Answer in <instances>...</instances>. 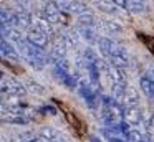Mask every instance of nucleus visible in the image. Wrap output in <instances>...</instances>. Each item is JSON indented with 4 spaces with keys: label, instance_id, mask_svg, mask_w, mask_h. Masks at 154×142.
<instances>
[{
    "label": "nucleus",
    "instance_id": "1",
    "mask_svg": "<svg viewBox=\"0 0 154 142\" xmlns=\"http://www.w3.org/2000/svg\"><path fill=\"white\" fill-rule=\"evenodd\" d=\"M98 50L104 58L109 61V65H114L118 68H126L129 65V55L121 45L113 41L111 38L100 36L98 40Z\"/></svg>",
    "mask_w": 154,
    "mask_h": 142
},
{
    "label": "nucleus",
    "instance_id": "2",
    "mask_svg": "<svg viewBox=\"0 0 154 142\" xmlns=\"http://www.w3.org/2000/svg\"><path fill=\"white\" fill-rule=\"evenodd\" d=\"M17 46H18V51H20L22 58L35 69H43L48 65V61H51L50 55L43 48L35 46L27 38H22L20 41H17Z\"/></svg>",
    "mask_w": 154,
    "mask_h": 142
},
{
    "label": "nucleus",
    "instance_id": "3",
    "mask_svg": "<svg viewBox=\"0 0 154 142\" xmlns=\"http://www.w3.org/2000/svg\"><path fill=\"white\" fill-rule=\"evenodd\" d=\"M101 119L106 125L111 129H116L118 125L123 122V106L116 101L114 98H108V96H101Z\"/></svg>",
    "mask_w": 154,
    "mask_h": 142
},
{
    "label": "nucleus",
    "instance_id": "4",
    "mask_svg": "<svg viewBox=\"0 0 154 142\" xmlns=\"http://www.w3.org/2000/svg\"><path fill=\"white\" fill-rule=\"evenodd\" d=\"M27 94V89L22 83H18L17 79L5 76V73L2 71V99H20Z\"/></svg>",
    "mask_w": 154,
    "mask_h": 142
},
{
    "label": "nucleus",
    "instance_id": "5",
    "mask_svg": "<svg viewBox=\"0 0 154 142\" xmlns=\"http://www.w3.org/2000/svg\"><path fill=\"white\" fill-rule=\"evenodd\" d=\"M40 17H42V18H45V20H48L51 25H53V23H65V22H66L65 12L57 5L55 0H50V2L45 3L43 8H42V12H40Z\"/></svg>",
    "mask_w": 154,
    "mask_h": 142
},
{
    "label": "nucleus",
    "instance_id": "6",
    "mask_svg": "<svg viewBox=\"0 0 154 142\" xmlns=\"http://www.w3.org/2000/svg\"><path fill=\"white\" fill-rule=\"evenodd\" d=\"M78 92L83 98L85 104L88 106L90 109H96L100 106V94H98V89L93 88L90 84V81H81L80 86H78Z\"/></svg>",
    "mask_w": 154,
    "mask_h": 142
},
{
    "label": "nucleus",
    "instance_id": "7",
    "mask_svg": "<svg viewBox=\"0 0 154 142\" xmlns=\"http://www.w3.org/2000/svg\"><path fill=\"white\" fill-rule=\"evenodd\" d=\"M12 26L17 30H30L33 26V17L27 10H12Z\"/></svg>",
    "mask_w": 154,
    "mask_h": 142
},
{
    "label": "nucleus",
    "instance_id": "8",
    "mask_svg": "<svg viewBox=\"0 0 154 142\" xmlns=\"http://www.w3.org/2000/svg\"><path fill=\"white\" fill-rule=\"evenodd\" d=\"M53 76L61 83V84H65L70 89H75V88L80 86V81H78L76 76H75L71 71H66V69L60 68V66H53Z\"/></svg>",
    "mask_w": 154,
    "mask_h": 142
},
{
    "label": "nucleus",
    "instance_id": "9",
    "mask_svg": "<svg viewBox=\"0 0 154 142\" xmlns=\"http://www.w3.org/2000/svg\"><path fill=\"white\" fill-rule=\"evenodd\" d=\"M123 119L126 124L129 125H141V122H144V114H143V109L139 106L136 107H123Z\"/></svg>",
    "mask_w": 154,
    "mask_h": 142
},
{
    "label": "nucleus",
    "instance_id": "10",
    "mask_svg": "<svg viewBox=\"0 0 154 142\" xmlns=\"http://www.w3.org/2000/svg\"><path fill=\"white\" fill-rule=\"evenodd\" d=\"M25 38L28 40L30 43H33L35 46H40V48H47L48 45H50V41H51V38L48 35H45L43 32H40L38 28H35V26H32L30 30L27 32V36Z\"/></svg>",
    "mask_w": 154,
    "mask_h": 142
},
{
    "label": "nucleus",
    "instance_id": "11",
    "mask_svg": "<svg viewBox=\"0 0 154 142\" xmlns=\"http://www.w3.org/2000/svg\"><path fill=\"white\" fill-rule=\"evenodd\" d=\"M123 107H136L139 106V94L133 86H128L123 91V94L119 96V99H116Z\"/></svg>",
    "mask_w": 154,
    "mask_h": 142
},
{
    "label": "nucleus",
    "instance_id": "12",
    "mask_svg": "<svg viewBox=\"0 0 154 142\" xmlns=\"http://www.w3.org/2000/svg\"><path fill=\"white\" fill-rule=\"evenodd\" d=\"M38 135L47 142H66L65 137L60 134V131H57L55 127H48V125L42 127L40 131H38Z\"/></svg>",
    "mask_w": 154,
    "mask_h": 142
},
{
    "label": "nucleus",
    "instance_id": "13",
    "mask_svg": "<svg viewBox=\"0 0 154 142\" xmlns=\"http://www.w3.org/2000/svg\"><path fill=\"white\" fill-rule=\"evenodd\" d=\"M0 46H2V56H4V58L14 59V61H18V59L22 58V55H18L17 48H14V45H12L10 41H7L5 38H2Z\"/></svg>",
    "mask_w": 154,
    "mask_h": 142
},
{
    "label": "nucleus",
    "instance_id": "14",
    "mask_svg": "<svg viewBox=\"0 0 154 142\" xmlns=\"http://www.w3.org/2000/svg\"><path fill=\"white\" fill-rule=\"evenodd\" d=\"M96 26L100 30H103L104 33H121L123 32V26L118 22H113V20H96Z\"/></svg>",
    "mask_w": 154,
    "mask_h": 142
},
{
    "label": "nucleus",
    "instance_id": "15",
    "mask_svg": "<svg viewBox=\"0 0 154 142\" xmlns=\"http://www.w3.org/2000/svg\"><path fill=\"white\" fill-rule=\"evenodd\" d=\"M139 88L147 98L152 99L154 98V76H147V74L141 76L139 78Z\"/></svg>",
    "mask_w": 154,
    "mask_h": 142
},
{
    "label": "nucleus",
    "instance_id": "16",
    "mask_svg": "<svg viewBox=\"0 0 154 142\" xmlns=\"http://www.w3.org/2000/svg\"><path fill=\"white\" fill-rule=\"evenodd\" d=\"M33 26L35 28H38L40 32H43L45 35H48L50 38H55V30H53V25H51L48 20L42 18V17H37V18H33Z\"/></svg>",
    "mask_w": 154,
    "mask_h": 142
},
{
    "label": "nucleus",
    "instance_id": "17",
    "mask_svg": "<svg viewBox=\"0 0 154 142\" xmlns=\"http://www.w3.org/2000/svg\"><path fill=\"white\" fill-rule=\"evenodd\" d=\"M78 33L81 35V38H85L88 43H94L96 41L98 43V36H96V33H94V30H93V26H86V25H80L78 26Z\"/></svg>",
    "mask_w": 154,
    "mask_h": 142
},
{
    "label": "nucleus",
    "instance_id": "18",
    "mask_svg": "<svg viewBox=\"0 0 154 142\" xmlns=\"http://www.w3.org/2000/svg\"><path fill=\"white\" fill-rule=\"evenodd\" d=\"M146 2L144 0H128V7L126 10L131 13H143L146 12Z\"/></svg>",
    "mask_w": 154,
    "mask_h": 142
},
{
    "label": "nucleus",
    "instance_id": "19",
    "mask_svg": "<svg viewBox=\"0 0 154 142\" xmlns=\"http://www.w3.org/2000/svg\"><path fill=\"white\" fill-rule=\"evenodd\" d=\"M17 142H42V137L32 131H23L17 135Z\"/></svg>",
    "mask_w": 154,
    "mask_h": 142
},
{
    "label": "nucleus",
    "instance_id": "20",
    "mask_svg": "<svg viewBox=\"0 0 154 142\" xmlns=\"http://www.w3.org/2000/svg\"><path fill=\"white\" fill-rule=\"evenodd\" d=\"M94 3H96V7L100 10H103V12H108V13H116V7L118 5H114L113 2H106V0H94Z\"/></svg>",
    "mask_w": 154,
    "mask_h": 142
},
{
    "label": "nucleus",
    "instance_id": "21",
    "mask_svg": "<svg viewBox=\"0 0 154 142\" xmlns=\"http://www.w3.org/2000/svg\"><path fill=\"white\" fill-rule=\"evenodd\" d=\"M144 127H146V132L149 135V140H154V116H144Z\"/></svg>",
    "mask_w": 154,
    "mask_h": 142
},
{
    "label": "nucleus",
    "instance_id": "22",
    "mask_svg": "<svg viewBox=\"0 0 154 142\" xmlns=\"http://www.w3.org/2000/svg\"><path fill=\"white\" fill-rule=\"evenodd\" d=\"M126 139H128V142H149V140H146V137H144L139 131H136V129H131V131L128 132Z\"/></svg>",
    "mask_w": 154,
    "mask_h": 142
},
{
    "label": "nucleus",
    "instance_id": "23",
    "mask_svg": "<svg viewBox=\"0 0 154 142\" xmlns=\"http://www.w3.org/2000/svg\"><path fill=\"white\" fill-rule=\"evenodd\" d=\"M2 121L5 124H15V125H25L28 124V119L25 117H15V116H7V117H2Z\"/></svg>",
    "mask_w": 154,
    "mask_h": 142
},
{
    "label": "nucleus",
    "instance_id": "24",
    "mask_svg": "<svg viewBox=\"0 0 154 142\" xmlns=\"http://www.w3.org/2000/svg\"><path fill=\"white\" fill-rule=\"evenodd\" d=\"M28 86H30V91L32 92H37V94H43V92H45L43 89H42V86L37 84V83H30Z\"/></svg>",
    "mask_w": 154,
    "mask_h": 142
},
{
    "label": "nucleus",
    "instance_id": "25",
    "mask_svg": "<svg viewBox=\"0 0 154 142\" xmlns=\"http://www.w3.org/2000/svg\"><path fill=\"white\" fill-rule=\"evenodd\" d=\"M15 3L20 7V10H25L30 7V0H15Z\"/></svg>",
    "mask_w": 154,
    "mask_h": 142
},
{
    "label": "nucleus",
    "instance_id": "26",
    "mask_svg": "<svg viewBox=\"0 0 154 142\" xmlns=\"http://www.w3.org/2000/svg\"><path fill=\"white\" fill-rule=\"evenodd\" d=\"M38 111L40 112H50V114H53V116L57 114V109H55L53 106H43V107H40Z\"/></svg>",
    "mask_w": 154,
    "mask_h": 142
},
{
    "label": "nucleus",
    "instance_id": "27",
    "mask_svg": "<svg viewBox=\"0 0 154 142\" xmlns=\"http://www.w3.org/2000/svg\"><path fill=\"white\" fill-rule=\"evenodd\" d=\"M106 135H108V140L109 142H126V140H123L119 135H111V134H106Z\"/></svg>",
    "mask_w": 154,
    "mask_h": 142
},
{
    "label": "nucleus",
    "instance_id": "28",
    "mask_svg": "<svg viewBox=\"0 0 154 142\" xmlns=\"http://www.w3.org/2000/svg\"><path fill=\"white\" fill-rule=\"evenodd\" d=\"M111 2H113L114 5L121 7V8H126L128 7V0H111Z\"/></svg>",
    "mask_w": 154,
    "mask_h": 142
},
{
    "label": "nucleus",
    "instance_id": "29",
    "mask_svg": "<svg viewBox=\"0 0 154 142\" xmlns=\"http://www.w3.org/2000/svg\"><path fill=\"white\" fill-rule=\"evenodd\" d=\"M91 142H101V139L96 137V135H91Z\"/></svg>",
    "mask_w": 154,
    "mask_h": 142
},
{
    "label": "nucleus",
    "instance_id": "30",
    "mask_svg": "<svg viewBox=\"0 0 154 142\" xmlns=\"http://www.w3.org/2000/svg\"><path fill=\"white\" fill-rule=\"evenodd\" d=\"M149 142H154V140H149Z\"/></svg>",
    "mask_w": 154,
    "mask_h": 142
}]
</instances>
